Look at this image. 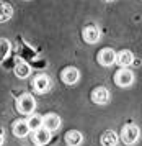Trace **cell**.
Listing matches in <instances>:
<instances>
[{
  "mask_svg": "<svg viewBox=\"0 0 142 146\" xmlns=\"http://www.w3.org/2000/svg\"><path fill=\"white\" fill-rule=\"evenodd\" d=\"M34 107H36V100L30 94H23L16 100V110L20 113H23V115H31L34 112Z\"/></svg>",
  "mask_w": 142,
  "mask_h": 146,
  "instance_id": "cell-1",
  "label": "cell"
},
{
  "mask_svg": "<svg viewBox=\"0 0 142 146\" xmlns=\"http://www.w3.org/2000/svg\"><path fill=\"white\" fill-rule=\"evenodd\" d=\"M114 82L116 86L119 87H129L132 82H134V74L132 71L126 69V67H121L116 74H114Z\"/></svg>",
  "mask_w": 142,
  "mask_h": 146,
  "instance_id": "cell-2",
  "label": "cell"
},
{
  "mask_svg": "<svg viewBox=\"0 0 142 146\" xmlns=\"http://www.w3.org/2000/svg\"><path fill=\"white\" fill-rule=\"evenodd\" d=\"M121 139L124 145H134L139 139V128L136 125H126L121 133Z\"/></svg>",
  "mask_w": 142,
  "mask_h": 146,
  "instance_id": "cell-3",
  "label": "cell"
},
{
  "mask_svg": "<svg viewBox=\"0 0 142 146\" xmlns=\"http://www.w3.org/2000/svg\"><path fill=\"white\" fill-rule=\"evenodd\" d=\"M91 102L97 105H106L110 102V90L105 87H97L91 92Z\"/></svg>",
  "mask_w": 142,
  "mask_h": 146,
  "instance_id": "cell-4",
  "label": "cell"
},
{
  "mask_svg": "<svg viewBox=\"0 0 142 146\" xmlns=\"http://www.w3.org/2000/svg\"><path fill=\"white\" fill-rule=\"evenodd\" d=\"M49 86H51V80L44 74H39V76H36L33 79V90L38 94H44L49 89Z\"/></svg>",
  "mask_w": 142,
  "mask_h": 146,
  "instance_id": "cell-5",
  "label": "cell"
},
{
  "mask_svg": "<svg viewBox=\"0 0 142 146\" xmlns=\"http://www.w3.org/2000/svg\"><path fill=\"white\" fill-rule=\"evenodd\" d=\"M114 59H116V53L111 48H105V49H101L98 53V62L105 67H110L114 62Z\"/></svg>",
  "mask_w": 142,
  "mask_h": 146,
  "instance_id": "cell-6",
  "label": "cell"
},
{
  "mask_svg": "<svg viewBox=\"0 0 142 146\" xmlns=\"http://www.w3.org/2000/svg\"><path fill=\"white\" fill-rule=\"evenodd\" d=\"M78 77H80V72H78L77 67H65L60 74V79L64 80V84H67V86H74L78 80Z\"/></svg>",
  "mask_w": 142,
  "mask_h": 146,
  "instance_id": "cell-7",
  "label": "cell"
},
{
  "mask_svg": "<svg viewBox=\"0 0 142 146\" xmlns=\"http://www.w3.org/2000/svg\"><path fill=\"white\" fill-rule=\"evenodd\" d=\"M59 126H60V118H59L56 113H47L46 117H43V128L47 131H56Z\"/></svg>",
  "mask_w": 142,
  "mask_h": 146,
  "instance_id": "cell-8",
  "label": "cell"
},
{
  "mask_svg": "<svg viewBox=\"0 0 142 146\" xmlns=\"http://www.w3.org/2000/svg\"><path fill=\"white\" fill-rule=\"evenodd\" d=\"M114 62H118L121 67H128V66H131V64L134 62V54L131 53L129 49H123V51L116 53Z\"/></svg>",
  "mask_w": 142,
  "mask_h": 146,
  "instance_id": "cell-9",
  "label": "cell"
},
{
  "mask_svg": "<svg viewBox=\"0 0 142 146\" xmlns=\"http://www.w3.org/2000/svg\"><path fill=\"white\" fill-rule=\"evenodd\" d=\"M49 139H51V131L44 130L43 126H41V128H38L36 131H33V141H34V145L43 146V145H46Z\"/></svg>",
  "mask_w": 142,
  "mask_h": 146,
  "instance_id": "cell-10",
  "label": "cell"
},
{
  "mask_svg": "<svg viewBox=\"0 0 142 146\" xmlns=\"http://www.w3.org/2000/svg\"><path fill=\"white\" fill-rule=\"evenodd\" d=\"M28 133H30V128L25 120H18L13 123V135L16 138H25V136H28Z\"/></svg>",
  "mask_w": 142,
  "mask_h": 146,
  "instance_id": "cell-11",
  "label": "cell"
},
{
  "mask_svg": "<svg viewBox=\"0 0 142 146\" xmlns=\"http://www.w3.org/2000/svg\"><path fill=\"white\" fill-rule=\"evenodd\" d=\"M83 40L88 43V44H93L100 40V30L97 27H87L83 30Z\"/></svg>",
  "mask_w": 142,
  "mask_h": 146,
  "instance_id": "cell-12",
  "label": "cell"
},
{
  "mask_svg": "<svg viewBox=\"0 0 142 146\" xmlns=\"http://www.w3.org/2000/svg\"><path fill=\"white\" fill-rule=\"evenodd\" d=\"M82 141H83V136H82V133L77 131V130H72V131H69L65 135V143L69 146H80Z\"/></svg>",
  "mask_w": 142,
  "mask_h": 146,
  "instance_id": "cell-13",
  "label": "cell"
},
{
  "mask_svg": "<svg viewBox=\"0 0 142 146\" xmlns=\"http://www.w3.org/2000/svg\"><path fill=\"white\" fill-rule=\"evenodd\" d=\"M101 145L103 146H116L118 145V135L113 130H108L101 135Z\"/></svg>",
  "mask_w": 142,
  "mask_h": 146,
  "instance_id": "cell-14",
  "label": "cell"
},
{
  "mask_svg": "<svg viewBox=\"0 0 142 146\" xmlns=\"http://www.w3.org/2000/svg\"><path fill=\"white\" fill-rule=\"evenodd\" d=\"M13 8L10 3H0V23H5L12 18Z\"/></svg>",
  "mask_w": 142,
  "mask_h": 146,
  "instance_id": "cell-15",
  "label": "cell"
},
{
  "mask_svg": "<svg viewBox=\"0 0 142 146\" xmlns=\"http://www.w3.org/2000/svg\"><path fill=\"white\" fill-rule=\"evenodd\" d=\"M26 123H28L30 131H36L38 128L43 126V117H41V115H31L30 118L26 120Z\"/></svg>",
  "mask_w": 142,
  "mask_h": 146,
  "instance_id": "cell-16",
  "label": "cell"
},
{
  "mask_svg": "<svg viewBox=\"0 0 142 146\" xmlns=\"http://www.w3.org/2000/svg\"><path fill=\"white\" fill-rule=\"evenodd\" d=\"M30 66L28 64H25V62H18L16 66H15V76L16 77H20V79H25V77H28L30 76Z\"/></svg>",
  "mask_w": 142,
  "mask_h": 146,
  "instance_id": "cell-17",
  "label": "cell"
},
{
  "mask_svg": "<svg viewBox=\"0 0 142 146\" xmlns=\"http://www.w3.org/2000/svg\"><path fill=\"white\" fill-rule=\"evenodd\" d=\"M10 41L5 38H0V62H3L7 59V56L10 54Z\"/></svg>",
  "mask_w": 142,
  "mask_h": 146,
  "instance_id": "cell-18",
  "label": "cell"
},
{
  "mask_svg": "<svg viewBox=\"0 0 142 146\" xmlns=\"http://www.w3.org/2000/svg\"><path fill=\"white\" fill-rule=\"evenodd\" d=\"M3 145V135H2V131H0V146Z\"/></svg>",
  "mask_w": 142,
  "mask_h": 146,
  "instance_id": "cell-19",
  "label": "cell"
}]
</instances>
